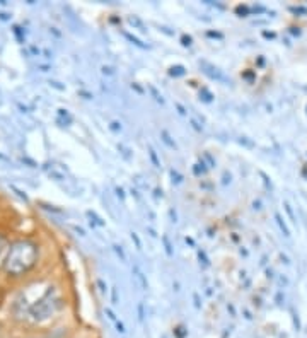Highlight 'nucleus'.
I'll return each mask as SVG.
<instances>
[{
    "label": "nucleus",
    "mask_w": 307,
    "mask_h": 338,
    "mask_svg": "<svg viewBox=\"0 0 307 338\" xmlns=\"http://www.w3.org/2000/svg\"><path fill=\"white\" fill-rule=\"evenodd\" d=\"M39 250L33 241H17L9 248V253L3 261V270L10 277H21L36 265Z\"/></svg>",
    "instance_id": "nucleus-1"
},
{
    "label": "nucleus",
    "mask_w": 307,
    "mask_h": 338,
    "mask_svg": "<svg viewBox=\"0 0 307 338\" xmlns=\"http://www.w3.org/2000/svg\"><path fill=\"white\" fill-rule=\"evenodd\" d=\"M58 304H60V301H58V297L55 296V290L50 289L36 304L31 306L29 314L33 316L34 321H45V319H48L50 316L58 309Z\"/></svg>",
    "instance_id": "nucleus-2"
},
{
    "label": "nucleus",
    "mask_w": 307,
    "mask_h": 338,
    "mask_svg": "<svg viewBox=\"0 0 307 338\" xmlns=\"http://www.w3.org/2000/svg\"><path fill=\"white\" fill-rule=\"evenodd\" d=\"M200 67H202V70L205 72L208 77L215 79V81H219V82H224V84H230V79L227 77L219 67L212 65V63H208L206 60H200Z\"/></svg>",
    "instance_id": "nucleus-3"
},
{
    "label": "nucleus",
    "mask_w": 307,
    "mask_h": 338,
    "mask_svg": "<svg viewBox=\"0 0 307 338\" xmlns=\"http://www.w3.org/2000/svg\"><path fill=\"white\" fill-rule=\"evenodd\" d=\"M131 270H133V275L137 277V280H138V283H140V287L142 289H149V282H147V277H145V273L142 272V268L138 267L137 263L133 265V268H131Z\"/></svg>",
    "instance_id": "nucleus-4"
},
{
    "label": "nucleus",
    "mask_w": 307,
    "mask_h": 338,
    "mask_svg": "<svg viewBox=\"0 0 307 338\" xmlns=\"http://www.w3.org/2000/svg\"><path fill=\"white\" fill-rule=\"evenodd\" d=\"M128 23H130L133 28H138V29H140V31H144V33H147V28H145V24L142 23V19H138L137 16H128Z\"/></svg>",
    "instance_id": "nucleus-5"
},
{
    "label": "nucleus",
    "mask_w": 307,
    "mask_h": 338,
    "mask_svg": "<svg viewBox=\"0 0 307 338\" xmlns=\"http://www.w3.org/2000/svg\"><path fill=\"white\" fill-rule=\"evenodd\" d=\"M275 221H277V224L280 225V229H281V232H283V236L285 237H290V231H288V227H287V224L283 222V219H281V215L278 214H275Z\"/></svg>",
    "instance_id": "nucleus-6"
},
{
    "label": "nucleus",
    "mask_w": 307,
    "mask_h": 338,
    "mask_svg": "<svg viewBox=\"0 0 307 338\" xmlns=\"http://www.w3.org/2000/svg\"><path fill=\"white\" fill-rule=\"evenodd\" d=\"M123 36H125V38H127L128 39V41H131V43H133V45L135 46H138V48H149V46L147 45H144V43H142L140 41V39H138V38H135V36H131L130 33H127V31H123Z\"/></svg>",
    "instance_id": "nucleus-7"
},
{
    "label": "nucleus",
    "mask_w": 307,
    "mask_h": 338,
    "mask_svg": "<svg viewBox=\"0 0 307 338\" xmlns=\"http://www.w3.org/2000/svg\"><path fill=\"white\" fill-rule=\"evenodd\" d=\"M162 241H164V248H166L167 256H173V246H171V243H169V237L164 234V236H162Z\"/></svg>",
    "instance_id": "nucleus-8"
},
{
    "label": "nucleus",
    "mask_w": 307,
    "mask_h": 338,
    "mask_svg": "<svg viewBox=\"0 0 307 338\" xmlns=\"http://www.w3.org/2000/svg\"><path fill=\"white\" fill-rule=\"evenodd\" d=\"M149 89H151V92H152V96H154V99H155L157 103H160V104H164V98L162 96L157 92V89L154 87V85H149Z\"/></svg>",
    "instance_id": "nucleus-9"
},
{
    "label": "nucleus",
    "mask_w": 307,
    "mask_h": 338,
    "mask_svg": "<svg viewBox=\"0 0 307 338\" xmlns=\"http://www.w3.org/2000/svg\"><path fill=\"white\" fill-rule=\"evenodd\" d=\"M113 248H115V253L118 254V256H120V260H121V261H123V263H125V261H127V254H125L123 248H121V246H118V244H115V246H113Z\"/></svg>",
    "instance_id": "nucleus-10"
},
{
    "label": "nucleus",
    "mask_w": 307,
    "mask_h": 338,
    "mask_svg": "<svg viewBox=\"0 0 307 338\" xmlns=\"http://www.w3.org/2000/svg\"><path fill=\"white\" fill-rule=\"evenodd\" d=\"M198 258H200V261H203V267H208V265H210V261H208V258H206L205 251L200 250L198 251Z\"/></svg>",
    "instance_id": "nucleus-11"
},
{
    "label": "nucleus",
    "mask_w": 307,
    "mask_h": 338,
    "mask_svg": "<svg viewBox=\"0 0 307 338\" xmlns=\"http://www.w3.org/2000/svg\"><path fill=\"white\" fill-rule=\"evenodd\" d=\"M149 152H151V159H152V163H154V166L155 168H160V163H159V159H157V154H155V150L152 149H149Z\"/></svg>",
    "instance_id": "nucleus-12"
},
{
    "label": "nucleus",
    "mask_w": 307,
    "mask_h": 338,
    "mask_svg": "<svg viewBox=\"0 0 307 338\" xmlns=\"http://www.w3.org/2000/svg\"><path fill=\"white\" fill-rule=\"evenodd\" d=\"M171 176H173V181H176V183L183 181V174H179L176 169H171Z\"/></svg>",
    "instance_id": "nucleus-13"
},
{
    "label": "nucleus",
    "mask_w": 307,
    "mask_h": 338,
    "mask_svg": "<svg viewBox=\"0 0 307 338\" xmlns=\"http://www.w3.org/2000/svg\"><path fill=\"white\" fill-rule=\"evenodd\" d=\"M162 137H164L162 140H164V142L167 143V145H169V147H176V143H174L173 140H171V137H169V134H167L166 130H162Z\"/></svg>",
    "instance_id": "nucleus-14"
},
{
    "label": "nucleus",
    "mask_w": 307,
    "mask_h": 338,
    "mask_svg": "<svg viewBox=\"0 0 307 338\" xmlns=\"http://www.w3.org/2000/svg\"><path fill=\"white\" fill-rule=\"evenodd\" d=\"M183 74H184V67L178 65V67L171 68V75H183Z\"/></svg>",
    "instance_id": "nucleus-15"
},
{
    "label": "nucleus",
    "mask_w": 307,
    "mask_h": 338,
    "mask_svg": "<svg viewBox=\"0 0 307 338\" xmlns=\"http://www.w3.org/2000/svg\"><path fill=\"white\" fill-rule=\"evenodd\" d=\"M98 287H99V292L101 294H106V290H108V285H106L102 279H98Z\"/></svg>",
    "instance_id": "nucleus-16"
},
{
    "label": "nucleus",
    "mask_w": 307,
    "mask_h": 338,
    "mask_svg": "<svg viewBox=\"0 0 307 338\" xmlns=\"http://www.w3.org/2000/svg\"><path fill=\"white\" fill-rule=\"evenodd\" d=\"M131 239L135 241V246H137V250H142V243H140V237L137 236V232H131Z\"/></svg>",
    "instance_id": "nucleus-17"
},
{
    "label": "nucleus",
    "mask_w": 307,
    "mask_h": 338,
    "mask_svg": "<svg viewBox=\"0 0 307 338\" xmlns=\"http://www.w3.org/2000/svg\"><path fill=\"white\" fill-rule=\"evenodd\" d=\"M87 215H89V217H92V219H96V222H98L99 225H104V222H102V219H101V217H98V215H96L94 212H87Z\"/></svg>",
    "instance_id": "nucleus-18"
},
{
    "label": "nucleus",
    "mask_w": 307,
    "mask_h": 338,
    "mask_svg": "<svg viewBox=\"0 0 307 338\" xmlns=\"http://www.w3.org/2000/svg\"><path fill=\"white\" fill-rule=\"evenodd\" d=\"M138 321H144V303H138Z\"/></svg>",
    "instance_id": "nucleus-19"
},
{
    "label": "nucleus",
    "mask_w": 307,
    "mask_h": 338,
    "mask_svg": "<svg viewBox=\"0 0 307 338\" xmlns=\"http://www.w3.org/2000/svg\"><path fill=\"white\" fill-rule=\"evenodd\" d=\"M283 207H285V210H287V214H288V215H290V219H292V221H294V222H295V224H297V221H295V217H294V212H292L290 205H288V203H285V205H283Z\"/></svg>",
    "instance_id": "nucleus-20"
},
{
    "label": "nucleus",
    "mask_w": 307,
    "mask_h": 338,
    "mask_svg": "<svg viewBox=\"0 0 307 338\" xmlns=\"http://www.w3.org/2000/svg\"><path fill=\"white\" fill-rule=\"evenodd\" d=\"M106 314H108V318L111 319L113 323H116V321H118V319H116V314L111 311V309H106Z\"/></svg>",
    "instance_id": "nucleus-21"
},
{
    "label": "nucleus",
    "mask_w": 307,
    "mask_h": 338,
    "mask_svg": "<svg viewBox=\"0 0 307 338\" xmlns=\"http://www.w3.org/2000/svg\"><path fill=\"white\" fill-rule=\"evenodd\" d=\"M202 92H203V96H205V98H203V99H205L206 103H210V101H212V98H213V96L210 94V92L206 91V89H202Z\"/></svg>",
    "instance_id": "nucleus-22"
},
{
    "label": "nucleus",
    "mask_w": 307,
    "mask_h": 338,
    "mask_svg": "<svg viewBox=\"0 0 307 338\" xmlns=\"http://www.w3.org/2000/svg\"><path fill=\"white\" fill-rule=\"evenodd\" d=\"M203 156H205V159H206V161H208V163H210V168H213V166H215V161L212 159V156H210L208 152H205V154H203Z\"/></svg>",
    "instance_id": "nucleus-23"
},
{
    "label": "nucleus",
    "mask_w": 307,
    "mask_h": 338,
    "mask_svg": "<svg viewBox=\"0 0 307 338\" xmlns=\"http://www.w3.org/2000/svg\"><path fill=\"white\" fill-rule=\"evenodd\" d=\"M181 41H183L184 46H190L191 45V38H190V36H183V38H181Z\"/></svg>",
    "instance_id": "nucleus-24"
},
{
    "label": "nucleus",
    "mask_w": 307,
    "mask_h": 338,
    "mask_svg": "<svg viewBox=\"0 0 307 338\" xmlns=\"http://www.w3.org/2000/svg\"><path fill=\"white\" fill-rule=\"evenodd\" d=\"M292 12H299V14H307L306 9H302V7H292Z\"/></svg>",
    "instance_id": "nucleus-25"
},
{
    "label": "nucleus",
    "mask_w": 307,
    "mask_h": 338,
    "mask_svg": "<svg viewBox=\"0 0 307 338\" xmlns=\"http://www.w3.org/2000/svg\"><path fill=\"white\" fill-rule=\"evenodd\" d=\"M115 326H116V330H118V332H120V333H125V326L121 325L120 321H116V323H115Z\"/></svg>",
    "instance_id": "nucleus-26"
},
{
    "label": "nucleus",
    "mask_w": 307,
    "mask_h": 338,
    "mask_svg": "<svg viewBox=\"0 0 307 338\" xmlns=\"http://www.w3.org/2000/svg\"><path fill=\"white\" fill-rule=\"evenodd\" d=\"M115 190H116V195H118V197H120V198H121V200H123V198H125V193H123V190H121V188H120V186H116V188H115Z\"/></svg>",
    "instance_id": "nucleus-27"
},
{
    "label": "nucleus",
    "mask_w": 307,
    "mask_h": 338,
    "mask_svg": "<svg viewBox=\"0 0 307 338\" xmlns=\"http://www.w3.org/2000/svg\"><path fill=\"white\" fill-rule=\"evenodd\" d=\"M294 325H295V328L297 330H301V323H299V318H297V314L294 312Z\"/></svg>",
    "instance_id": "nucleus-28"
},
{
    "label": "nucleus",
    "mask_w": 307,
    "mask_h": 338,
    "mask_svg": "<svg viewBox=\"0 0 307 338\" xmlns=\"http://www.w3.org/2000/svg\"><path fill=\"white\" fill-rule=\"evenodd\" d=\"M193 299H195V306H196V308H200V306H202V304H200V297H198V294H193Z\"/></svg>",
    "instance_id": "nucleus-29"
},
{
    "label": "nucleus",
    "mask_w": 307,
    "mask_h": 338,
    "mask_svg": "<svg viewBox=\"0 0 307 338\" xmlns=\"http://www.w3.org/2000/svg\"><path fill=\"white\" fill-rule=\"evenodd\" d=\"M111 128H113V130H121V125L118 123V121H113V123H111Z\"/></svg>",
    "instance_id": "nucleus-30"
},
{
    "label": "nucleus",
    "mask_w": 307,
    "mask_h": 338,
    "mask_svg": "<svg viewBox=\"0 0 307 338\" xmlns=\"http://www.w3.org/2000/svg\"><path fill=\"white\" fill-rule=\"evenodd\" d=\"M113 304H118V292H116V289H113Z\"/></svg>",
    "instance_id": "nucleus-31"
},
{
    "label": "nucleus",
    "mask_w": 307,
    "mask_h": 338,
    "mask_svg": "<svg viewBox=\"0 0 307 338\" xmlns=\"http://www.w3.org/2000/svg\"><path fill=\"white\" fill-rule=\"evenodd\" d=\"M3 246H5V237H3V236H0V253H2Z\"/></svg>",
    "instance_id": "nucleus-32"
},
{
    "label": "nucleus",
    "mask_w": 307,
    "mask_h": 338,
    "mask_svg": "<svg viewBox=\"0 0 307 338\" xmlns=\"http://www.w3.org/2000/svg\"><path fill=\"white\" fill-rule=\"evenodd\" d=\"M176 108H178V110H179V113H181V114H186V110H184V108L181 106L179 103H176Z\"/></svg>",
    "instance_id": "nucleus-33"
},
{
    "label": "nucleus",
    "mask_w": 307,
    "mask_h": 338,
    "mask_svg": "<svg viewBox=\"0 0 307 338\" xmlns=\"http://www.w3.org/2000/svg\"><path fill=\"white\" fill-rule=\"evenodd\" d=\"M102 72H104V74H109V75H113V74H115V72H113V70H111V68H109V67H102Z\"/></svg>",
    "instance_id": "nucleus-34"
},
{
    "label": "nucleus",
    "mask_w": 307,
    "mask_h": 338,
    "mask_svg": "<svg viewBox=\"0 0 307 338\" xmlns=\"http://www.w3.org/2000/svg\"><path fill=\"white\" fill-rule=\"evenodd\" d=\"M263 34H265V38H275L273 33H263Z\"/></svg>",
    "instance_id": "nucleus-35"
}]
</instances>
